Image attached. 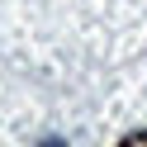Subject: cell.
Listing matches in <instances>:
<instances>
[{
    "mask_svg": "<svg viewBox=\"0 0 147 147\" xmlns=\"http://www.w3.org/2000/svg\"><path fill=\"white\" fill-rule=\"evenodd\" d=\"M38 147H67V142H62V138H48V142H38Z\"/></svg>",
    "mask_w": 147,
    "mask_h": 147,
    "instance_id": "2",
    "label": "cell"
},
{
    "mask_svg": "<svg viewBox=\"0 0 147 147\" xmlns=\"http://www.w3.org/2000/svg\"><path fill=\"white\" fill-rule=\"evenodd\" d=\"M119 147H147V128H138V133H128V138H119Z\"/></svg>",
    "mask_w": 147,
    "mask_h": 147,
    "instance_id": "1",
    "label": "cell"
}]
</instances>
